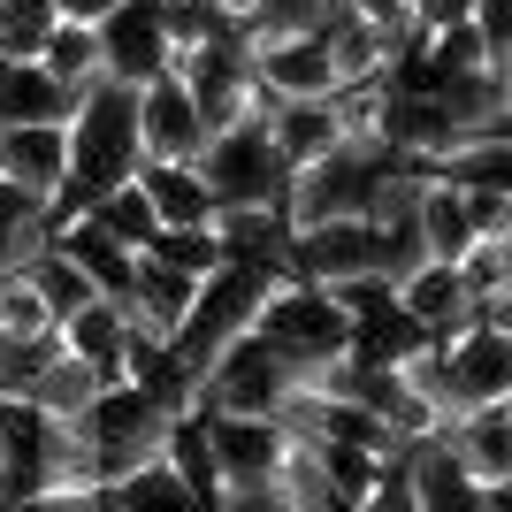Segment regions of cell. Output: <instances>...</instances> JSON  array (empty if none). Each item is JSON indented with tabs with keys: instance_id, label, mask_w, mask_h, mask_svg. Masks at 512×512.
I'll return each mask as SVG.
<instances>
[{
	"instance_id": "ffe728a7",
	"label": "cell",
	"mask_w": 512,
	"mask_h": 512,
	"mask_svg": "<svg viewBox=\"0 0 512 512\" xmlns=\"http://www.w3.org/2000/svg\"><path fill=\"white\" fill-rule=\"evenodd\" d=\"M413 237H421V260H436V268H459V253L474 245L467 199L451 192V184H436V176H428L421 199H413Z\"/></svg>"
},
{
	"instance_id": "ba28073f",
	"label": "cell",
	"mask_w": 512,
	"mask_h": 512,
	"mask_svg": "<svg viewBox=\"0 0 512 512\" xmlns=\"http://www.w3.org/2000/svg\"><path fill=\"white\" fill-rule=\"evenodd\" d=\"M54 337H62L69 360L92 367V383H100V390H123L130 375H138V360H146V344L130 337V314L115 299H85L62 329H54Z\"/></svg>"
},
{
	"instance_id": "9a60e30c",
	"label": "cell",
	"mask_w": 512,
	"mask_h": 512,
	"mask_svg": "<svg viewBox=\"0 0 512 512\" xmlns=\"http://www.w3.org/2000/svg\"><path fill=\"white\" fill-rule=\"evenodd\" d=\"M130 184L146 192V207H153L161 230H207L214 222V192L199 184V161H138Z\"/></svg>"
},
{
	"instance_id": "cb8c5ba5",
	"label": "cell",
	"mask_w": 512,
	"mask_h": 512,
	"mask_svg": "<svg viewBox=\"0 0 512 512\" xmlns=\"http://www.w3.org/2000/svg\"><path fill=\"white\" fill-rule=\"evenodd\" d=\"M23 283H31V299L46 306V321H54V329H62V321H69V314H77V306L92 299V283L77 276V268H69V253H62V245H54V237H46L39 253L23 260Z\"/></svg>"
},
{
	"instance_id": "5b68a950",
	"label": "cell",
	"mask_w": 512,
	"mask_h": 512,
	"mask_svg": "<svg viewBox=\"0 0 512 512\" xmlns=\"http://www.w3.org/2000/svg\"><path fill=\"white\" fill-rule=\"evenodd\" d=\"M169 77L192 92L207 138L253 115V54H245V39H237V23H230V31H214V39H199V46H184V54L169 62Z\"/></svg>"
},
{
	"instance_id": "2e32d148",
	"label": "cell",
	"mask_w": 512,
	"mask_h": 512,
	"mask_svg": "<svg viewBox=\"0 0 512 512\" xmlns=\"http://www.w3.org/2000/svg\"><path fill=\"white\" fill-rule=\"evenodd\" d=\"M54 245H62L69 268L92 283V299H115V306L130 299V283H138V253H130V245H115L107 230H92L85 214H77V222H62V230H54Z\"/></svg>"
},
{
	"instance_id": "277c9868",
	"label": "cell",
	"mask_w": 512,
	"mask_h": 512,
	"mask_svg": "<svg viewBox=\"0 0 512 512\" xmlns=\"http://www.w3.org/2000/svg\"><path fill=\"white\" fill-rule=\"evenodd\" d=\"M283 153L268 138V123H230L199 146V184L214 192V207H283Z\"/></svg>"
},
{
	"instance_id": "484cf974",
	"label": "cell",
	"mask_w": 512,
	"mask_h": 512,
	"mask_svg": "<svg viewBox=\"0 0 512 512\" xmlns=\"http://www.w3.org/2000/svg\"><path fill=\"white\" fill-rule=\"evenodd\" d=\"M85 222H92V230H107L115 245H130V253H146V245H153V230H161L138 184H115V192H100V199L85 207Z\"/></svg>"
},
{
	"instance_id": "836d02e7",
	"label": "cell",
	"mask_w": 512,
	"mask_h": 512,
	"mask_svg": "<svg viewBox=\"0 0 512 512\" xmlns=\"http://www.w3.org/2000/svg\"><path fill=\"white\" fill-rule=\"evenodd\" d=\"M214 512H291V505H283L276 482H268V490H222V505H214Z\"/></svg>"
},
{
	"instance_id": "4316f807",
	"label": "cell",
	"mask_w": 512,
	"mask_h": 512,
	"mask_svg": "<svg viewBox=\"0 0 512 512\" xmlns=\"http://www.w3.org/2000/svg\"><path fill=\"white\" fill-rule=\"evenodd\" d=\"M107 512H207V505H199V497L184 490L161 459H153V467H138L130 482H115V490H107Z\"/></svg>"
},
{
	"instance_id": "f546056e",
	"label": "cell",
	"mask_w": 512,
	"mask_h": 512,
	"mask_svg": "<svg viewBox=\"0 0 512 512\" xmlns=\"http://www.w3.org/2000/svg\"><path fill=\"white\" fill-rule=\"evenodd\" d=\"M329 16V0H245V16H237V39L253 46L268 31H314Z\"/></svg>"
},
{
	"instance_id": "30bf717a",
	"label": "cell",
	"mask_w": 512,
	"mask_h": 512,
	"mask_svg": "<svg viewBox=\"0 0 512 512\" xmlns=\"http://www.w3.org/2000/svg\"><path fill=\"white\" fill-rule=\"evenodd\" d=\"M100 31V77L107 85H153V77H169V39H161V16H153V0H123Z\"/></svg>"
},
{
	"instance_id": "1f68e13d",
	"label": "cell",
	"mask_w": 512,
	"mask_h": 512,
	"mask_svg": "<svg viewBox=\"0 0 512 512\" xmlns=\"http://www.w3.org/2000/svg\"><path fill=\"white\" fill-rule=\"evenodd\" d=\"M352 512H421V497H413V474H406V451H398V459L375 474V490H367Z\"/></svg>"
},
{
	"instance_id": "603a6c76",
	"label": "cell",
	"mask_w": 512,
	"mask_h": 512,
	"mask_svg": "<svg viewBox=\"0 0 512 512\" xmlns=\"http://www.w3.org/2000/svg\"><path fill=\"white\" fill-rule=\"evenodd\" d=\"M161 467L184 482V490L199 497V505H222V474H214V451H207V421L199 413H176V428H169V444H161Z\"/></svg>"
},
{
	"instance_id": "7a4b0ae2",
	"label": "cell",
	"mask_w": 512,
	"mask_h": 512,
	"mask_svg": "<svg viewBox=\"0 0 512 512\" xmlns=\"http://www.w3.org/2000/svg\"><path fill=\"white\" fill-rule=\"evenodd\" d=\"M245 337L268 352V360L291 375V383H314V375H329V367L352 352V321H344V306L329 299V291H314V283H291V276H276L268 283V299H260V314H253V329Z\"/></svg>"
},
{
	"instance_id": "e575fe53",
	"label": "cell",
	"mask_w": 512,
	"mask_h": 512,
	"mask_svg": "<svg viewBox=\"0 0 512 512\" xmlns=\"http://www.w3.org/2000/svg\"><path fill=\"white\" fill-rule=\"evenodd\" d=\"M115 8H123V0H54V16H62V23H107Z\"/></svg>"
},
{
	"instance_id": "d6986e66",
	"label": "cell",
	"mask_w": 512,
	"mask_h": 512,
	"mask_svg": "<svg viewBox=\"0 0 512 512\" xmlns=\"http://www.w3.org/2000/svg\"><path fill=\"white\" fill-rule=\"evenodd\" d=\"M253 123H268V138H276L283 169H306V161H321L329 146H344L337 115H329V100H276L268 115H253Z\"/></svg>"
},
{
	"instance_id": "e0dca14e",
	"label": "cell",
	"mask_w": 512,
	"mask_h": 512,
	"mask_svg": "<svg viewBox=\"0 0 512 512\" xmlns=\"http://www.w3.org/2000/svg\"><path fill=\"white\" fill-rule=\"evenodd\" d=\"M390 299H398V314L421 321L428 344L451 337V329H467V291H459V268H436V260H421V268H406V276L390 283Z\"/></svg>"
},
{
	"instance_id": "d6a6232c",
	"label": "cell",
	"mask_w": 512,
	"mask_h": 512,
	"mask_svg": "<svg viewBox=\"0 0 512 512\" xmlns=\"http://www.w3.org/2000/svg\"><path fill=\"white\" fill-rule=\"evenodd\" d=\"M474 16V0H406V23L413 39H436V31H459Z\"/></svg>"
},
{
	"instance_id": "3957f363",
	"label": "cell",
	"mask_w": 512,
	"mask_h": 512,
	"mask_svg": "<svg viewBox=\"0 0 512 512\" xmlns=\"http://www.w3.org/2000/svg\"><path fill=\"white\" fill-rule=\"evenodd\" d=\"M169 428H176V413L161 406L146 383L100 390V398L85 406V444H92V474H100V490L130 482L138 467H153L161 444H169Z\"/></svg>"
},
{
	"instance_id": "5bb4252c",
	"label": "cell",
	"mask_w": 512,
	"mask_h": 512,
	"mask_svg": "<svg viewBox=\"0 0 512 512\" xmlns=\"http://www.w3.org/2000/svg\"><path fill=\"white\" fill-rule=\"evenodd\" d=\"M199 146H207V123H199L192 92L176 77L138 85V161H199Z\"/></svg>"
},
{
	"instance_id": "44dd1931",
	"label": "cell",
	"mask_w": 512,
	"mask_h": 512,
	"mask_svg": "<svg viewBox=\"0 0 512 512\" xmlns=\"http://www.w3.org/2000/svg\"><path fill=\"white\" fill-rule=\"evenodd\" d=\"M428 176L451 184V192H512V130H497V138H459Z\"/></svg>"
},
{
	"instance_id": "7c38bea8",
	"label": "cell",
	"mask_w": 512,
	"mask_h": 512,
	"mask_svg": "<svg viewBox=\"0 0 512 512\" xmlns=\"http://www.w3.org/2000/svg\"><path fill=\"white\" fill-rule=\"evenodd\" d=\"M69 184V138L62 123H31V130H0V192H16L23 207H54Z\"/></svg>"
},
{
	"instance_id": "83f0119b",
	"label": "cell",
	"mask_w": 512,
	"mask_h": 512,
	"mask_svg": "<svg viewBox=\"0 0 512 512\" xmlns=\"http://www.w3.org/2000/svg\"><path fill=\"white\" fill-rule=\"evenodd\" d=\"M146 260L169 268V276H184V283H207L222 268V245H214V230H153Z\"/></svg>"
},
{
	"instance_id": "d4e9b609",
	"label": "cell",
	"mask_w": 512,
	"mask_h": 512,
	"mask_svg": "<svg viewBox=\"0 0 512 512\" xmlns=\"http://www.w3.org/2000/svg\"><path fill=\"white\" fill-rule=\"evenodd\" d=\"M39 69L54 77V85H69V92L100 85V31L54 16V31H46V46H39Z\"/></svg>"
},
{
	"instance_id": "9c48e42d",
	"label": "cell",
	"mask_w": 512,
	"mask_h": 512,
	"mask_svg": "<svg viewBox=\"0 0 512 512\" xmlns=\"http://www.w3.org/2000/svg\"><path fill=\"white\" fill-rule=\"evenodd\" d=\"M199 421H207V451H214L222 490H268V482H276L283 451H291L276 421H253V413H199Z\"/></svg>"
},
{
	"instance_id": "4fadbf2b",
	"label": "cell",
	"mask_w": 512,
	"mask_h": 512,
	"mask_svg": "<svg viewBox=\"0 0 512 512\" xmlns=\"http://www.w3.org/2000/svg\"><path fill=\"white\" fill-rule=\"evenodd\" d=\"M436 451L467 474L474 490H497L512 482V406H467L436 428Z\"/></svg>"
},
{
	"instance_id": "4dcf8cb0",
	"label": "cell",
	"mask_w": 512,
	"mask_h": 512,
	"mask_svg": "<svg viewBox=\"0 0 512 512\" xmlns=\"http://www.w3.org/2000/svg\"><path fill=\"white\" fill-rule=\"evenodd\" d=\"M467 31L482 39V54H490L497 69H512V0H474Z\"/></svg>"
},
{
	"instance_id": "7402d4cb",
	"label": "cell",
	"mask_w": 512,
	"mask_h": 512,
	"mask_svg": "<svg viewBox=\"0 0 512 512\" xmlns=\"http://www.w3.org/2000/svg\"><path fill=\"white\" fill-rule=\"evenodd\" d=\"M23 406H39V413H54V421H85V406L100 398V383H92V367L85 360H69V352H54V360L31 375V383L16 390Z\"/></svg>"
},
{
	"instance_id": "8992f818",
	"label": "cell",
	"mask_w": 512,
	"mask_h": 512,
	"mask_svg": "<svg viewBox=\"0 0 512 512\" xmlns=\"http://www.w3.org/2000/svg\"><path fill=\"white\" fill-rule=\"evenodd\" d=\"M436 367H444L451 413H467V406H512V329L467 321V329L436 337Z\"/></svg>"
},
{
	"instance_id": "6da1fadb",
	"label": "cell",
	"mask_w": 512,
	"mask_h": 512,
	"mask_svg": "<svg viewBox=\"0 0 512 512\" xmlns=\"http://www.w3.org/2000/svg\"><path fill=\"white\" fill-rule=\"evenodd\" d=\"M398 169H413L398 146H383V138H344V146H329L321 161H306V169L283 176V230H314V222H367L375 199H383V184Z\"/></svg>"
},
{
	"instance_id": "f1b7e54d",
	"label": "cell",
	"mask_w": 512,
	"mask_h": 512,
	"mask_svg": "<svg viewBox=\"0 0 512 512\" xmlns=\"http://www.w3.org/2000/svg\"><path fill=\"white\" fill-rule=\"evenodd\" d=\"M54 31V0H0V62H39Z\"/></svg>"
},
{
	"instance_id": "52a82bcc",
	"label": "cell",
	"mask_w": 512,
	"mask_h": 512,
	"mask_svg": "<svg viewBox=\"0 0 512 512\" xmlns=\"http://www.w3.org/2000/svg\"><path fill=\"white\" fill-rule=\"evenodd\" d=\"M283 276L314 283V291H337L352 276H383V237L375 222H314V230L283 237Z\"/></svg>"
},
{
	"instance_id": "ac0fdd59",
	"label": "cell",
	"mask_w": 512,
	"mask_h": 512,
	"mask_svg": "<svg viewBox=\"0 0 512 512\" xmlns=\"http://www.w3.org/2000/svg\"><path fill=\"white\" fill-rule=\"evenodd\" d=\"M77 92L54 85L39 62H0V130H31V123H69Z\"/></svg>"
},
{
	"instance_id": "8fae6325",
	"label": "cell",
	"mask_w": 512,
	"mask_h": 512,
	"mask_svg": "<svg viewBox=\"0 0 512 512\" xmlns=\"http://www.w3.org/2000/svg\"><path fill=\"white\" fill-rule=\"evenodd\" d=\"M245 54H253V92H268V100H329L337 92L321 31H268Z\"/></svg>"
}]
</instances>
